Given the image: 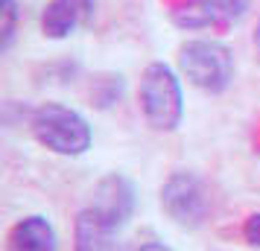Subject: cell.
<instances>
[{"instance_id":"obj_3","label":"cell","mask_w":260,"mask_h":251,"mask_svg":"<svg viewBox=\"0 0 260 251\" xmlns=\"http://www.w3.org/2000/svg\"><path fill=\"white\" fill-rule=\"evenodd\" d=\"M176 67L196 91L219 96L234 85V50L219 38H187L178 44Z\"/></svg>"},{"instance_id":"obj_5","label":"cell","mask_w":260,"mask_h":251,"mask_svg":"<svg viewBox=\"0 0 260 251\" xmlns=\"http://www.w3.org/2000/svg\"><path fill=\"white\" fill-rule=\"evenodd\" d=\"M91 207L96 213H103L117 228H126L129 219L135 216V207H138V187L129 175L123 172H108L94 184L91 190Z\"/></svg>"},{"instance_id":"obj_8","label":"cell","mask_w":260,"mask_h":251,"mask_svg":"<svg viewBox=\"0 0 260 251\" xmlns=\"http://www.w3.org/2000/svg\"><path fill=\"white\" fill-rule=\"evenodd\" d=\"M6 251H59V231L44 213H26L6 231Z\"/></svg>"},{"instance_id":"obj_12","label":"cell","mask_w":260,"mask_h":251,"mask_svg":"<svg viewBox=\"0 0 260 251\" xmlns=\"http://www.w3.org/2000/svg\"><path fill=\"white\" fill-rule=\"evenodd\" d=\"M243 239H246L248 248H260V210L246 216V222H243Z\"/></svg>"},{"instance_id":"obj_9","label":"cell","mask_w":260,"mask_h":251,"mask_svg":"<svg viewBox=\"0 0 260 251\" xmlns=\"http://www.w3.org/2000/svg\"><path fill=\"white\" fill-rule=\"evenodd\" d=\"M202 3L211 12L213 26H234L251 9V0H202Z\"/></svg>"},{"instance_id":"obj_11","label":"cell","mask_w":260,"mask_h":251,"mask_svg":"<svg viewBox=\"0 0 260 251\" xmlns=\"http://www.w3.org/2000/svg\"><path fill=\"white\" fill-rule=\"evenodd\" d=\"M96 85H103V88H106V94L91 96L96 108H108V105H114V102L120 99V94H123V76H106V79H100Z\"/></svg>"},{"instance_id":"obj_13","label":"cell","mask_w":260,"mask_h":251,"mask_svg":"<svg viewBox=\"0 0 260 251\" xmlns=\"http://www.w3.org/2000/svg\"><path fill=\"white\" fill-rule=\"evenodd\" d=\"M135 251H176V248L167 245V242H161V239H149V242H141Z\"/></svg>"},{"instance_id":"obj_4","label":"cell","mask_w":260,"mask_h":251,"mask_svg":"<svg viewBox=\"0 0 260 251\" xmlns=\"http://www.w3.org/2000/svg\"><path fill=\"white\" fill-rule=\"evenodd\" d=\"M158 202L173 225L184 228V231H196L211 216V187L199 172L176 169L161 184Z\"/></svg>"},{"instance_id":"obj_2","label":"cell","mask_w":260,"mask_h":251,"mask_svg":"<svg viewBox=\"0 0 260 251\" xmlns=\"http://www.w3.org/2000/svg\"><path fill=\"white\" fill-rule=\"evenodd\" d=\"M29 132L47 152L59 158H82L94 146V126L68 102H38L29 114Z\"/></svg>"},{"instance_id":"obj_7","label":"cell","mask_w":260,"mask_h":251,"mask_svg":"<svg viewBox=\"0 0 260 251\" xmlns=\"http://www.w3.org/2000/svg\"><path fill=\"white\" fill-rule=\"evenodd\" d=\"M73 251H123L120 228L85 204L73 216Z\"/></svg>"},{"instance_id":"obj_10","label":"cell","mask_w":260,"mask_h":251,"mask_svg":"<svg viewBox=\"0 0 260 251\" xmlns=\"http://www.w3.org/2000/svg\"><path fill=\"white\" fill-rule=\"evenodd\" d=\"M18 21H21L18 0H0V53H9L12 50L15 32H18Z\"/></svg>"},{"instance_id":"obj_6","label":"cell","mask_w":260,"mask_h":251,"mask_svg":"<svg viewBox=\"0 0 260 251\" xmlns=\"http://www.w3.org/2000/svg\"><path fill=\"white\" fill-rule=\"evenodd\" d=\"M94 12V0H47L38 15L41 35L50 41H64L71 38Z\"/></svg>"},{"instance_id":"obj_1","label":"cell","mask_w":260,"mask_h":251,"mask_svg":"<svg viewBox=\"0 0 260 251\" xmlns=\"http://www.w3.org/2000/svg\"><path fill=\"white\" fill-rule=\"evenodd\" d=\"M138 108L158 134H173L184 123V76L167 61H149L138 79Z\"/></svg>"},{"instance_id":"obj_14","label":"cell","mask_w":260,"mask_h":251,"mask_svg":"<svg viewBox=\"0 0 260 251\" xmlns=\"http://www.w3.org/2000/svg\"><path fill=\"white\" fill-rule=\"evenodd\" d=\"M254 47H257V56H260V18H257V26H254Z\"/></svg>"}]
</instances>
